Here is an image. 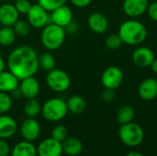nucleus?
Wrapping results in <instances>:
<instances>
[{"label": "nucleus", "instance_id": "obj_25", "mask_svg": "<svg viewBox=\"0 0 157 156\" xmlns=\"http://www.w3.org/2000/svg\"><path fill=\"white\" fill-rule=\"evenodd\" d=\"M39 66L40 69L49 72L55 68L56 60L54 55L50 52V51L42 52L39 55Z\"/></svg>", "mask_w": 157, "mask_h": 156}, {"label": "nucleus", "instance_id": "obj_7", "mask_svg": "<svg viewBox=\"0 0 157 156\" xmlns=\"http://www.w3.org/2000/svg\"><path fill=\"white\" fill-rule=\"evenodd\" d=\"M100 80L104 88L116 90L122 85L124 74L120 67L111 65L103 71Z\"/></svg>", "mask_w": 157, "mask_h": 156}, {"label": "nucleus", "instance_id": "obj_17", "mask_svg": "<svg viewBox=\"0 0 157 156\" xmlns=\"http://www.w3.org/2000/svg\"><path fill=\"white\" fill-rule=\"evenodd\" d=\"M139 97L145 101H151L157 97V79L147 77L143 80L138 87Z\"/></svg>", "mask_w": 157, "mask_h": 156}, {"label": "nucleus", "instance_id": "obj_19", "mask_svg": "<svg viewBox=\"0 0 157 156\" xmlns=\"http://www.w3.org/2000/svg\"><path fill=\"white\" fill-rule=\"evenodd\" d=\"M19 79L9 70L0 73V92L13 93L18 88Z\"/></svg>", "mask_w": 157, "mask_h": 156}, {"label": "nucleus", "instance_id": "obj_34", "mask_svg": "<svg viewBox=\"0 0 157 156\" xmlns=\"http://www.w3.org/2000/svg\"><path fill=\"white\" fill-rule=\"evenodd\" d=\"M101 97H102V100H103L105 103H111V102L115 99V97H116L115 90L105 88L104 91L102 92Z\"/></svg>", "mask_w": 157, "mask_h": 156}, {"label": "nucleus", "instance_id": "obj_30", "mask_svg": "<svg viewBox=\"0 0 157 156\" xmlns=\"http://www.w3.org/2000/svg\"><path fill=\"white\" fill-rule=\"evenodd\" d=\"M13 105V99L9 93L0 92V114L8 112Z\"/></svg>", "mask_w": 157, "mask_h": 156}, {"label": "nucleus", "instance_id": "obj_14", "mask_svg": "<svg viewBox=\"0 0 157 156\" xmlns=\"http://www.w3.org/2000/svg\"><path fill=\"white\" fill-rule=\"evenodd\" d=\"M38 156H62L63 145L62 143L53 138H46L41 141L37 147Z\"/></svg>", "mask_w": 157, "mask_h": 156}, {"label": "nucleus", "instance_id": "obj_5", "mask_svg": "<svg viewBox=\"0 0 157 156\" xmlns=\"http://www.w3.org/2000/svg\"><path fill=\"white\" fill-rule=\"evenodd\" d=\"M119 137L126 146L137 147L144 142V131L139 124L132 121L121 125L119 129Z\"/></svg>", "mask_w": 157, "mask_h": 156}, {"label": "nucleus", "instance_id": "obj_28", "mask_svg": "<svg viewBox=\"0 0 157 156\" xmlns=\"http://www.w3.org/2000/svg\"><path fill=\"white\" fill-rule=\"evenodd\" d=\"M51 137L60 143H63L64 140L68 138V129L64 125L58 124L52 129Z\"/></svg>", "mask_w": 157, "mask_h": 156}, {"label": "nucleus", "instance_id": "obj_29", "mask_svg": "<svg viewBox=\"0 0 157 156\" xmlns=\"http://www.w3.org/2000/svg\"><path fill=\"white\" fill-rule=\"evenodd\" d=\"M123 44L121 37L119 36L118 33H112L109 34L105 40V45L108 49L111 50V51H115L118 50L121 47V45Z\"/></svg>", "mask_w": 157, "mask_h": 156}, {"label": "nucleus", "instance_id": "obj_4", "mask_svg": "<svg viewBox=\"0 0 157 156\" xmlns=\"http://www.w3.org/2000/svg\"><path fill=\"white\" fill-rule=\"evenodd\" d=\"M68 113L66 101L61 97H52L41 105V116L50 122L63 120Z\"/></svg>", "mask_w": 157, "mask_h": 156}, {"label": "nucleus", "instance_id": "obj_15", "mask_svg": "<svg viewBox=\"0 0 157 156\" xmlns=\"http://www.w3.org/2000/svg\"><path fill=\"white\" fill-rule=\"evenodd\" d=\"M89 29L96 34H104L109 29V19L101 12H93L87 17Z\"/></svg>", "mask_w": 157, "mask_h": 156}, {"label": "nucleus", "instance_id": "obj_41", "mask_svg": "<svg viewBox=\"0 0 157 156\" xmlns=\"http://www.w3.org/2000/svg\"><path fill=\"white\" fill-rule=\"evenodd\" d=\"M13 1H15V2H17V1H19V0H13Z\"/></svg>", "mask_w": 157, "mask_h": 156}, {"label": "nucleus", "instance_id": "obj_36", "mask_svg": "<svg viewBox=\"0 0 157 156\" xmlns=\"http://www.w3.org/2000/svg\"><path fill=\"white\" fill-rule=\"evenodd\" d=\"M66 34H75L78 31L79 29V25L76 21L73 20L71 23H69L65 28H64Z\"/></svg>", "mask_w": 157, "mask_h": 156}, {"label": "nucleus", "instance_id": "obj_18", "mask_svg": "<svg viewBox=\"0 0 157 156\" xmlns=\"http://www.w3.org/2000/svg\"><path fill=\"white\" fill-rule=\"evenodd\" d=\"M17 131V123L14 118L6 114H0V139L12 138Z\"/></svg>", "mask_w": 157, "mask_h": 156}, {"label": "nucleus", "instance_id": "obj_6", "mask_svg": "<svg viewBox=\"0 0 157 156\" xmlns=\"http://www.w3.org/2000/svg\"><path fill=\"white\" fill-rule=\"evenodd\" d=\"M45 80L47 86L55 93H63L67 91L71 86L69 74L62 69L54 68L47 72Z\"/></svg>", "mask_w": 157, "mask_h": 156}, {"label": "nucleus", "instance_id": "obj_42", "mask_svg": "<svg viewBox=\"0 0 157 156\" xmlns=\"http://www.w3.org/2000/svg\"><path fill=\"white\" fill-rule=\"evenodd\" d=\"M7 156H11V155H10V154H9V155H7Z\"/></svg>", "mask_w": 157, "mask_h": 156}, {"label": "nucleus", "instance_id": "obj_16", "mask_svg": "<svg viewBox=\"0 0 157 156\" xmlns=\"http://www.w3.org/2000/svg\"><path fill=\"white\" fill-rule=\"evenodd\" d=\"M19 19V13L17 12L14 4L5 3L0 6V25L6 27H13V25Z\"/></svg>", "mask_w": 157, "mask_h": 156}, {"label": "nucleus", "instance_id": "obj_37", "mask_svg": "<svg viewBox=\"0 0 157 156\" xmlns=\"http://www.w3.org/2000/svg\"><path fill=\"white\" fill-rule=\"evenodd\" d=\"M71 2V4L73 6H75V7L78 8H85L86 6H88L93 0H69Z\"/></svg>", "mask_w": 157, "mask_h": 156}, {"label": "nucleus", "instance_id": "obj_39", "mask_svg": "<svg viewBox=\"0 0 157 156\" xmlns=\"http://www.w3.org/2000/svg\"><path fill=\"white\" fill-rule=\"evenodd\" d=\"M5 68H6V62H5V60L0 56V73L3 72V71L5 70Z\"/></svg>", "mask_w": 157, "mask_h": 156}, {"label": "nucleus", "instance_id": "obj_27", "mask_svg": "<svg viewBox=\"0 0 157 156\" xmlns=\"http://www.w3.org/2000/svg\"><path fill=\"white\" fill-rule=\"evenodd\" d=\"M13 29L17 34V36L19 37H26L29 34L30 32V29L31 26L29 25V23L28 22V20H24V19H18L14 25H13Z\"/></svg>", "mask_w": 157, "mask_h": 156}, {"label": "nucleus", "instance_id": "obj_10", "mask_svg": "<svg viewBox=\"0 0 157 156\" xmlns=\"http://www.w3.org/2000/svg\"><path fill=\"white\" fill-rule=\"evenodd\" d=\"M18 91L26 99L37 98L40 92V85L38 79L34 76H29L19 81Z\"/></svg>", "mask_w": 157, "mask_h": 156}, {"label": "nucleus", "instance_id": "obj_2", "mask_svg": "<svg viewBox=\"0 0 157 156\" xmlns=\"http://www.w3.org/2000/svg\"><path fill=\"white\" fill-rule=\"evenodd\" d=\"M118 34L123 44L138 46L145 41L148 31L145 25L137 18H129L120 25Z\"/></svg>", "mask_w": 157, "mask_h": 156}, {"label": "nucleus", "instance_id": "obj_26", "mask_svg": "<svg viewBox=\"0 0 157 156\" xmlns=\"http://www.w3.org/2000/svg\"><path fill=\"white\" fill-rule=\"evenodd\" d=\"M24 113L27 118H37L41 113V104L37 98L27 99L24 105Z\"/></svg>", "mask_w": 157, "mask_h": 156}, {"label": "nucleus", "instance_id": "obj_24", "mask_svg": "<svg viewBox=\"0 0 157 156\" xmlns=\"http://www.w3.org/2000/svg\"><path fill=\"white\" fill-rule=\"evenodd\" d=\"M17 34L13 27L2 26L0 28V46L9 47L13 45L17 40Z\"/></svg>", "mask_w": 157, "mask_h": 156}, {"label": "nucleus", "instance_id": "obj_3", "mask_svg": "<svg viewBox=\"0 0 157 156\" xmlns=\"http://www.w3.org/2000/svg\"><path fill=\"white\" fill-rule=\"evenodd\" d=\"M66 38V31L64 28H62L53 23H49L41 29L40 43L50 51H56L62 47Z\"/></svg>", "mask_w": 157, "mask_h": 156}, {"label": "nucleus", "instance_id": "obj_32", "mask_svg": "<svg viewBox=\"0 0 157 156\" xmlns=\"http://www.w3.org/2000/svg\"><path fill=\"white\" fill-rule=\"evenodd\" d=\"M14 5L19 15H27L32 6V4L29 0H19L15 2Z\"/></svg>", "mask_w": 157, "mask_h": 156}, {"label": "nucleus", "instance_id": "obj_31", "mask_svg": "<svg viewBox=\"0 0 157 156\" xmlns=\"http://www.w3.org/2000/svg\"><path fill=\"white\" fill-rule=\"evenodd\" d=\"M66 1L67 0H38V4L47 11L52 12L55 8L66 4Z\"/></svg>", "mask_w": 157, "mask_h": 156}, {"label": "nucleus", "instance_id": "obj_9", "mask_svg": "<svg viewBox=\"0 0 157 156\" xmlns=\"http://www.w3.org/2000/svg\"><path fill=\"white\" fill-rule=\"evenodd\" d=\"M155 59L154 51L146 46L137 47L132 55V63L139 68H147L150 67L153 61Z\"/></svg>", "mask_w": 157, "mask_h": 156}, {"label": "nucleus", "instance_id": "obj_33", "mask_svg": "<svg viewBox=\"0 0 157 156\" xmlns=\"http://www.w3.org/2000/svg\"><path fill=\"white\" fill-rule=\"evenodd\" d=\"M146 13L151 20L157 22V1H155L151 4L149 3Z\"/></svg>", "mask_w": 157, "mask_h": 156}, {"label": "nucleus", "instance_id": "obj_35", "mask_svg": "<svg viewBox=\"0 0 157 156\" xmlns=\"http://www.w3.org/2000/svg\"><path fill=\"white\" fill-rule=\"evenodd\" d=\"M11 154V149L9 143L6 140L0 139V156H7Z\"/></svg>", "mask_w": 157, "mask_h": 156}, {"label": "nucleus", "instance_id": "obj_23", "mask_svg": "<svg viewBox=\"0 0 157 156\" xmlns=\"http://www.w3.org/2000/svg\"><path fill=\"white\" fill-rule=\"evenodd\" d=\"M134 116H135L134 108L130 105H124L118 109L116 120L120 125H123L132 122L134 119Z\"/></svg>", "mask_w": 157, "mask_h": 156}, {"label": "nucleus", "instance_id": "obj_20", "mask_svg": "<svg viewBox=\"0 0 157 156\" xmlns=\"http://www.w3.org/2000/svg\"><path fill=\"white\" fill-rule=\"evenodd\" d=\"M11 156H38L37 148L31 142L22 141L17 143L11 150Z\"/></svg>", "mask_w": 157, "mask_h": 156}, {"label": "nucleus", "instance_id": "obj_38", "mask_svg": "<svg viewBox=\"0 0 157 156\" xmlns=\"http://www.w3.org/2000/svg\"><path fill=\"white\" fill-rule=\"evenodd\" d=\"M150 68H151V70H152V72H153L154 74H157V59L156 58H155V59L153 61V63H151Z\"/></svg>", "mask_w": 157, "mask_h": 156}, {"label": "nucleus", "instance_id": "obj_13", "mask_svg": "<svg viewBox=\"0 0 157 156\" xmlns=\"http://www.w3.org/2000/svg\"><path fill=\"white\" fill-rule=\"evenodd\" d=\"M148 6V0H124L122 10L130 18H138L146 13Z\"/></svg>", "mask_w": 157, "mask_h": 156}, {"label": "nucleus", "instance_id": "obj_22", "mask_svg": "<svg viewBox=\"0 0 157 156\" xmlns=\"http://www.w3.org/2000/svg\"><path fill=\"white\" fill-rule=\"evenodd\" d=\"M66 105H67L68 112L75 114V115L82 114L86 108V102L85 98L78 95L71 96L67 99Z\"/></svg>", "mask_w": 157, "mask_h": 156}, {"label": "nucleus", "instance_id": "obj_8", "mask_svg": "<svg viewBox=\"0 0 157 156\" xmlns=\"http://www.w3.org/2000/svg\"><path fill=\"white\" fill-rule=\"evenodd\" d=\"M27 20L34 29H42L49 23H51L50 12L44 9L38 3L31 6L29 11L28 12Z\"/></svg>", "mask_w": 157, "mask_h": 156}, {"label": "nucleus", "instance_id": "obj_12", "mask_svg": "<svg viewBox=\"0 0 157 156\" xmlns=\"http://www.w3.org/2000/svg\"><path fill=\"white\" fill-rule=\"evenodd\" d=\"M50 18L52 23L65 28L74 20V13L72 8L64 4L50 12Z\"/></svg>", "mask_w": 157, "mask_h": 156}, {"label": "nucleus", "instance_id": "obj_1", "mask_svg": "<svg viewBox=\"0 0 157 156\" xmlns=\"http://www.w3.org/2000/svg\"><path fill=\"white\" fill-rule=\"evenodd\" d=\"M8 70L17 76L19 81L34 76L40 69L39 54L36 50L29 45L15 48L7 57Z\"/></svg>", "mask_w": 157, "mask_h": 156}, {"label": "nucleus", "instance_id": "obj_11", "mask_svg": "<svg viewBox=\"0 0 157 156\" xmlns=\"http://www.w3.org/2000/svg\"><path fill=\"white\" fill-rule=\"evenodd\" d=\"M20 135L24 141L34 142L40 135V125L36 119L27 118L20 125Z\"/></svg>", "mask_w": 157, "mask_h": 156}, {"label": "nucleus", "instance_id": "obj_21", "mask_svg": "<svg viewBox=\"0 0 157 156\" xmlns=\"http://www.w3.org/2000/svg\"><path fill=\"white\" fill-rule=\"evenodd\" d=\"M63 152L68 156L79 155L83 151L82 142L75 137H68L62 143Z\"/></svg>", "mask_w": 157, "mask_h": 156}, {"label": "nucleus", "instance_id": "obj_40", "mask_svg": "<svg viewBox=\"0 0 157 156\" xmlns=\"http://www.w3.org/2000/svg\"><path fill=\"white\" fill-rule=\"evenodd\" d=\"M126 156H144L143 154L139 153V152H136V151H132V152H130L128 153Z\"/></svg>", "mask_w": 157, "mask_h": 156}]
</instances>
